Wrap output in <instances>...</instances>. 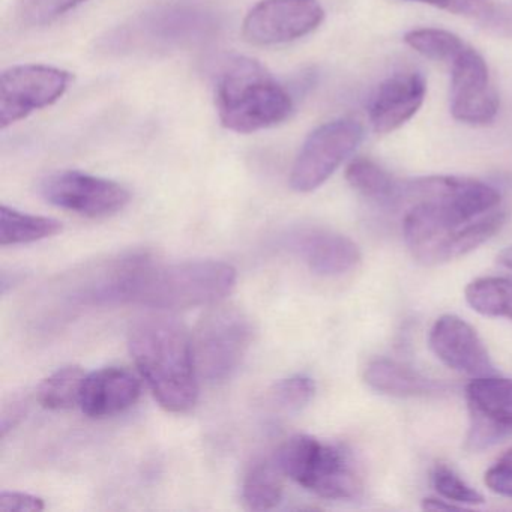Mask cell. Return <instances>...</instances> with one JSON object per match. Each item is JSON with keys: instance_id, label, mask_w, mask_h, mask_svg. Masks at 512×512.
I'll use <instances>...</instances> for the list:
<instances>
[{"instance_id": "1", "label": "cell", "mask_w": 512, "mask_h": 512, "mask_svg": "<svg viewBox=\"0 0 512 512\" xmlns=\"http://www.w3.org/2000/svg\"><path fill=\"white\" fill-rule=\"evenodd\" d=\"M236 283V269L217 260L155 262L128 256L101 266L83 283L80 304H133L154 310H190L223 301Z\"/></svg>"}, {"instance_id": "2", "label": "cell", "mask_w": 512, "mask_h": 512, "mask_svg": "<svg viewBox=\"0 0 512 512\" xmlns=\"http://www.w3.org/2000/svg\"><path fill=\"white\" fill-rule=\"evenodd\" d=\"M128 346L161 407L185 413L196 406L200 377L193 337L182 323L169 316L143 317L131 326Z\"/></svg>"}, {"instance_id": "3", "label": "cell", "mask_w": 512, "mask_h": 512, "mask_svg": "<svg viewBox=\"0 0 512 512\" xmlns=\"http://www.w3.org/2000/svg\"><path fill=\"white\" fill-rule=\"evenodd\" d=\"M215 107L226 130L251 134L283 124L292 116L295 104L263 65L236 58L218 77Z\"/></svg>"}, {"instance_id": "4", "label": "cell", "mask_w": 512, "mask_h": 512, "mask_svg": "<svg viewBox=\"0 0 512 512\" xmlns=\"http://www.w3.org/2000/svg\"><path fill=\"white\" fill-rule=\"evenodd\" d=\"M275 460L284 475L323 499L355 500L364 490L358 466L343 446L299 434L281 446Z\"/></svg>"}, {"instance_id": "5", "label": "cell", "mask_w": 512, "mask_h": 512, "mask_svg": "<svg viewBox=\"0 0 512 512\" xmlns=\"http://www.w3.org/2000/svg\"><path fill=\"white\" fill-rule=\"evenodd\" d=\"M400 200L437 223L467 224L497 209L500 194L476 179L427 176L401 184Z\"/></svg>"}, {"instance_id": "6", "label": "cell", "mask_w": 512, "mask_h": 512, "mask_svg": "<svg viewBox=\"0 0 512 512\" xmlns=\"http://www.w3.org/2000/svg\"><path fill=\"white\" fill-rule=\"evenodd\" d=\"M253 340L250 317L235 305H209L193 335L194 359L200 379L220 383L229 379Z\"/></svg>"}, {"instance_id": "7", "label": "cell", "mask_w": 512, "mask_h": 512, "mask_svg": "<svg viewBox=\"0 0 512 512\" xmlns=\"http://www.w3.org/2000/svg\"><path fill=\"white\" fill-rule=\"evenodd\" d=\"M505 220V211L494 209L472 223L442 224L409 208L403 220L404 242L416 262L442 265L481 247L502 229Z\"/></svg>"}, {"instance_id": "8", "label": "cell", "mask_w": 512, "mask_h": 512, "mask_svg": "<svg viewBox=\"0 0 512 512\" xmlns=\"http://www.w3.org/2000/svg\"><path fill=\"white\" fill-rule=\"evenodd\" d=\"M364 128L352 119H338L320 125L305 140L290 172V187L311 193L322 187L335 170L356 151Z\"/></svg>"}, {"instance_id": "9", "label": "cell", "mask_w": 512, "mask_h": 512, "mask_svg": "<svg viewBox=\"0 0 512 512\" xmlns=\"http://www.w3.org/2000/svg\"><path fill=\"white\" fill-rule=\"evenodd\" d=\"M73 76L58 67L16 65L0 76V130L52 106L64 97Z\"/></svg>"}, {"instance_id": "10", "label": "cell", "mask_w": 512, "mask_h": 512, "mask_svg": "<svg viewBox=\"0 0 512 512\" xmlns=\"http://www.w3.org/2000/svg\"><path fill=\"white\" fill-rule=\"evenodd\" d=\"M40 191L50 205L88 218L118 214L131 200L130 191L118 182L79 170H62L46 176Z\"/></svg>"}, {"instance_id": "11", "label": "cell", "mask_w": 512, "mask_h": 512, "mask_svg": "<svg viewBox=\"0 0 512 512\" xmlns=\"http://www.w3.org/2000/svg\"><path fill=\"white\" fill-rule=\"evenodd\" d=\"M323 20L319 0H260L245 16L242 37L254 46H278L307 37Z\"/></svg>"}, {"instance_id": "12", "label": "cell", "mask_w": 512, "mask_h": 512, "mask_svg": "<svg viewBox=\"0 0 512 512\" xmlns=\"http://www.w3.org/2000/svg\"><path fill=\"white\" fill-rule=\"evenodd\" d=\"M470 428L467 448L481 451L512 436V379L476 377L466 388Z\"/></svg>"}, {"instance_id": "13", "label": "cell", "mask_w": 512, "mask_h": 512, "mask_svg": "<svg viewBox=\"0 0 512 512\" xmlns=\"http://www.w3.org/2000/svg\"><path fill=\"white\" fill-rule=\"evenodd\" d=\"M451 113L463 124L481 127L499 113V95L491 83L487 62L466 47L451 62Z\"/></svg>"}, {"instance_id": "14", "label": "cell", "mask_w": 512, "mask_h": 512, "mask_svg": "<svg viewBox=\"0 0 512 512\" xmlns=\"http://www.w3.org/2000/svg\"><path fill=\"white\" fill-rule=\"evenodd\" d=\"M434 355L457 373L473 377L496 374L490 353L478 332L454 314L436 320L428 337Z\"/></svg>"}, {"instance_id": "15", "label": "cell", "mask_w": 512, "mask_h": 512, "mask_svg": "<svg viewBox=\"0 0 512 512\" xmlns=\"http://www.w3.org/2000/svg\"><path fill=\"white\" fill-rule=\"evenodd\" d=\"M289 248L311 272L322 277L349 274L361 263V251L352 239L320 227L290 233Z\"/></svg>"}, {"instance_id": "16", "label": "cell", "mask_w": 512, "mask_h": 512, "mask_svg": "<svg viewBox=\"0 0 512 512\" xmlns=\"http://www.w3.org/2000/svg\"><path fill=\"white\" fill-rule=\"evenodd\" d=\"M427 94L422 74L398 73L386 79L370 104V122L377 134H388L403 127L421 109Z\"/></svg>"}, {"instance_id": "17", "label": "cell", "mask_w": 512, "mask_h": 512, "mask_svg": "<svg viewBox=\"0 0 512 512\" xmlns=\"http://www.w3.org/2000/svg\"><path fill=\"white\" fill-rule=\"evenodd\" d=\"M140 394V380L130 370L101 368L86 376L80 407L89 418H109L134 406Z\"/></svg>"}, {"instance_id": "18", "label": "cell", "mask_w": 512, "mask_h": 512, "mask_svg": "<svg viewBox=\"0 0 512 512\" xmlns=\"http://www.w3.org/2000/svg\"><path fill=\"white\" fill-rule=\"evenodd\" d=\"M206 19L203 13L185 8H164L155 13L146 14L143 20L127 26L124 34L116 35L115 40L130 44L133 47L170 46L191 40V37L200 34L205 26Z\"/></svg>"}, {"instance_id": "19", "label": "cell", "mask_w": 512, "mask_h": 512, "mask_svg": "<svg viewBox=\"0 0 512 512\" xmlns=\"http://www.w3.org/2000/svg\"><path fill=\"white\" fill-rule=\"evenodd\" d=\"M365 382L374 391L392 397H433L445 394L449 386L445 382L424 376L392 359H374L365 368Z\"/></svg>"}, {"instance_id": "20", "label": "cell", "mask_w": 512, "mask_h": 512, "mask_svg": "<svg viewBox=\"0 0 512 512\" xmlns=\"http://www.w3.org/2000/svg\"><path fill=\"white\" fill-rule=\"evenodd\" d=\"M283 470L277 460L254 463L242 484V500L251 511H269L283 499Z\"/></svg>"}, {"instance_id": "21", "label": "cell", "mask_w": 512, "mask_h": 512, "mask_svg": "<svg viewBox=\"0 0 512 512\" xmlns=\"http://www.w3.org/2000/svg\"><path fill=\"white\" fill-rule=\"evenodd\" d=\"M62 232V223L49 217L26 214L0 206V245L32 244Z\"/></svg>"}, {"instance_id": "22", "label": "cell", "mask_w": 512, "mask_h": 512, "mask_svg": "<svg viewBox=\"0 0 512 512\" xmlns=\"http://www.w3.org/2000/svg\"><path fill=\"white\" fill-rule=\"evenodd\" d=\"M346 179L353 190L374 202L395 203L400 200V182L368 158L353 160L347 167Z\"/></svg>"}, {"instance_id": "23", "label": "cell", "mask_w": 512, "mask_h": 512, "mask_svg": "<svg viewBox=\"0 0 512 512\" xmlns=\"http://www.w3.org/2000/svg\"><path fill=\"white\" fill-rule=\"evenodd\" d=\"M88 374L76 365L59 368L38 388V403L49 410H67L80 406L83 385Z\"/></svg>"}, {"instance_id": "24", "label": "cell", "mask_w": 512, "mask_h": 512, "mask_svg": "<svg viewBox=\"0 0 512 512\" xmlns=\"http://www.w3.org/2000/svg\"><path fill=\"white\" fill-rule=\"evenodd\" d=\"M466 301L482 316L512 320V280L478 278L466 287Z\"/></svg>"}, {"instance_id": "25", "label": "cell", "mask_w": 512, "mask_h": 512, "mask_svg": "<svg viewBox=\"0 0 512 512\" xmlns=\"http://www.w3.org/2000/svg\"><path fill=\"white\" fill-rule=\"evenodd\" d=\"M407 46L424 58L436 62L451 64L464 49L466 44L451 32L443 29L422 28L407 32L404 37Z\"/></svg>"}, {"instance_id": "26", "label": "cell", "mask_w": 512, "mask_h": 512, "mask_svg": "<svg viewBox=\"0 0 512 512\" xmlns=\"http://www.w3.org/2000/svg\"><path fill=\"white\" fill-rule=\"evenodd\" d=\"M85 2L88 0H20L16 16L25 28H43Z\"/></svg>"}, {"instance_id": "27", "label": "cell", "mask_w": 512, "mask_h": 512, "mask_svg": "<svg viewBox=\"0 0 512 512\" xmlns=\"http://www.w3.org/2000/svg\"><path fill=\"white\" fill-rule=\"evenodd\" d=\"M316 394V383L305 376H293L275 383L271 403L283 412H299L310 404Z\"/></svg>"}, {"instance_id": "28", "label": "cell", "mask_w": 512, "mask_h": 512, "mask_svg": "<svg viewBox=\"0 0 512 512\" xmlns=\"http://www.w3.org/2000/svg\"><path fill=\"white\" fill-rule=\"evenodd\" d=\"M431 482H433L437 493L449 502L457 503L460 506L484 503V496L475 488L470 487L446 464H437L434 467L431 472Z\"/></svg>"}, {"instance_id": "29", "label": "cell", "mask_w": 512, "mask_h": 512, "mask_svg": "<svg viewBox=\"0 0 512 512\" xmlns=\"http://www.w3.org/2000/svg\"><path fill=\"white\" fill-rule=\"evenodd\" d=\"M431 5L455 16L484 20L493 11L494 0H413Z\"/></svg>"}, {"instance_id": "30", "label": "cell", "mask_w": 512, "mask_h": 512, "mask_svg": "<svg viewBox=\"0 0 512 512\" xmlns=\"http://www.w3.org/2000/svg\"><path fill=\"white\" fill-rule=\"evenodd\" d=\"M485 485L493 493L512 497V449L506 451L490 469L485 472Z\"/></svg>"}, {"instance_id": "31", "label": "cell", "mask_w": 512, "mask_h": 512, "mask_svg": "<svg viewBox=\"0 0 512 512\" xmlns=\"http://www.w3.org/2000/svg\"><path fill=\"white\" fill-rule=\"evenodd\" d=\"M46 508L41 497L19 491H4L0 494V511L2 512H37Z\"/></svg>"}, {"instance_id": "32", "label": "cell", "mask_w": 512, "mask_h": 512, "mask_svg": "<svg viewBox=\"0 0 512 512\" xmlns=\"http://www.w3.org/2000/svg\"><path fill=\"white\" fill-rule=\"evenodd\" d=\"M482 23L494 34L512 38V0L494 7Z\"/></svg>"}, {"instance_id": "33", "label": "cell", "mask_w": 512, "mask_h": 512, "mask_svg": "<svg viewBox=\"0 0 512 512\" xmlns=\"http://www.w3.org/2000/svg\"><path fill=\"white\" fill-rule=\"evenodd\" d=\"M422 508L428 509V511H452V509H463L464 506L457 505V503L449 502L446 499H424L422 502Z\"/></svg>"}, {"instance_id": "34", "label": "cell", "mask_w": 512, "mask_h": 512, "mask_svg": "<svg viewBox=\"0 0 512 512\" xmlns=\"http://www.w3.org/2000/svg\"><path fill=\"white\" fill-rule=\"evenodd\" d=\"M497 262L512 271V245L511 247L505 248V250L497 256Z\"/></svg>"}]
</instances>
